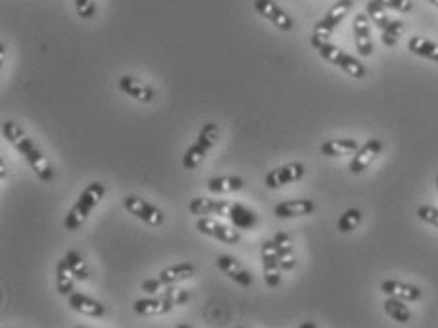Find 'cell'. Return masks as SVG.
Listing matches in <instances>:
<instances>
[{
    "label": "cell",
    "mask_w": 438,
    "mask_h": 328,
    "mask_svg": "<svg viewBox=\"0 0 438 328\" xmlns=\"http://www.w3.org/2000/svg\"><path fill=\"white\" fill-rule=\"evenodd\" d=\"M118 87L128 97L135 99V101H140V103H150L156 97L152 85H148L142 80L135 78V76H128V74L118 80Z\"/></svg>",
    "instance_id": "7c38bea8"
},
{
    "label": "cell",
    "mask_w": 438,
    "mask_h": 328,
    "mask_svg": "<svg viewBox=\"0 0 438 328\" xmlns=\"http://www.w3.org/2000/svg\"><path fill=\"white\" fill-rule=\"evenodd\" d=\"M0 178H2V181H4V176H6V167H4V162H0Z\"/></svg>",
    "instance_id": "74e56055"
},
{
    "label": "cell",
    "mask_w": 438,
    "mask_h": 328,
    "mask_svg": "<svg viewBox=\"0 0 438 328\" xmlns=\"http://www.w3.org/2000/svg\"><path fill=\"white\" fill-rule=\"evenodd\" d=\"M385 10H387V8L382 6L377 0H370V2L366 4V16L370 18L372 23L376 25L379 31H384L385 27L391 23L389 16H387V12H385Z\"/></svg>",
    "instance_id": "f1b7e54d"
},
{
    "label": "cell",
    "mask_w": 438,
    "mask_h": 328,
    "mask_svg": "<svg viewBox=\"0 0 438 328\" xmlns=\"http://www.w3.org/2000/svg\"><path fill=\"white\" fill-rule=\"evenodd\" d=\"M382 6L389 8V10H396V12L406 13L412 10V2L410 0H377Z\"/></svg>",
    "instance_id": "8d00e7d4"
},
{
    "label": "cell",
    "mask_w": 438,
    "mask_h": 328,
    "mask_svg": "<svg viewBox=\"0 0 438 328\" xmlns=\"http://www.w3.org/2000/svg\"><path fill=\"white\" fill-rule=\"evenodd\" d=\"M319 55L323 57L324 61L330 63V65H334V67L341 68L343 73H347L351 78H365L366 76V67L363 65L360 61H357L355 57H351L349 54L346 51H341L338 46L330 42H324L323 46H319L317 48Z\"/></svg>",
    "instance_id": "277c9868"
},
{
    "label": "cell",
    "mask_w": 438,
    "mask_h": 328,
    "mask_svg": "<svg viewBox=\"0 0 438 328\" xmlns=\"http://www.w3.org/2000/svg\"><path fill=\"white\" fill-rule=\"evenodd\" d=\"M355 46L360 57H370L374 54V42L370 35V18L366 13H357L353 21Z\"/></svg>",
    "instance_id": "8fae6325"
},
{
    "label": "cell",
    "mask_w": 438,
    "mask_h": 328,
    "mask_svg": "<svg viewBox=\"0 0 438 328\" xmlns=\"http://www.w3.org/2000/svg\"><path fill=\"white\" fill-rule=\"evenodd\" d=\"M382 291L387 296L393 298H401L404 302H415L421 298V288L415 285H408V283H402V281H395V279H387L382 283Z\"/></svg>",
    "instance_id": "ac0fdd59"
},
{
    "label": "cell",
    "mask_w": 438,
    "mask_h": 328,
    "mask_svg": "<svg viewBox=\"0 0 438 328\" xmlns=\"http://www.w3.org/2000/svg\"><path fill=\"white\" fill-rule=\"evenodd\" d=\"M360 220H363V213H360L359 209H347L346 213L340 217V220H338V230L341 233H349V231H353L360 224Z\"/></svg>",
    "instance_id": "f546056e"
},
{
    "label": "cell",
    "mask_w": 438,
    "mask_h": 328,
    "mask_svg": "<svg viewBox=\"0 0 438 328\" xmlns=\"http://www.w3.org/2000/svg\"><path fill=\"white\" fill-rule=\"evenodd\" d=\"M195 228L203 236L214 237V239L224 241V243L236 245L241 241V233L238 230H233L231 226L224 224V222H220L217 219H211V217H200L195 222Z\"/></svg>",
    "instance_id": "8992f818"
},
{
    "label": "cell",
    "mask_w": 438,
    "mask_h": 328,
    "mask_svg": "<svg viewBox=\"0 0 438 328\" xmlns=\"http://www.w3.org/2000/svg\"><path fill=\"white\" fill-rule=\"evenodd\" d=\"M123 209L129 214H133L135 219L142 220L148 226H162L164 224V213L159 211L158 207H154L152 203H148L146 200L139 198V195H126L122 200Z\"/></svg>",
    "instance_id": "5b68a950"
},
{
    "label": "cell",
    "mask_w": 438,
    "mask_h": 328,
    "mask_svg": "<svg viewBox=\"0 0 438 328\" xmlns=\"http://www.w3.org/2000/svg\"><path fill=\"white\" fill-rule=\"evenodd\" d=\"M219 137L220 131L219 128H217V123H205V126L201 128L200 135H197V142H201L203 146H207L209 150H211V148L219 142Z\"/></svg>",
    "instance_id": "1f68e13d"
},
{
    "label": "cell",
    "mask_w": 438,
    "mask_h": 328,
    "mask_svg": "<svg viewBox=\"0 0 438 328\" xmlns=\"http://www.w3.org/2000/svg\"><path fill=\"white\" fill-rule=\"evenodd\" d=\"M65 258H67L68 266H71V269H73V274L76 279L78 281L90 279V269H87V264H85L84 256L80 255L78 250H74V249L67 250Z\"/></svg>",
    "instance_id": "83f0119b"
},
{
    "label": "cell",
    "mask_w": 438,
    "mask_h": 328,
    "mask_svg": "<svg viewBox=\"0 0 438 328\" xmlns=\"http://www.w3.org/2000/svg\"><path fill=\"white\" fill-rule=\"evenodd\" d=\"M207 152H209L207 146H203L201 142H197V140H195L194 145L190 146L188 150L184 152L183 167L184 169H188V171L195 169V167H200V164L203 162V159H205Z\"/></svg>",
    "instance_id": "4316f807"
},
{
    "label": "cell",
    "mask_w": 438,
    "mask_h": 328,
    "mask_svg": "<svg viewBox=\"0 0 438 328\" xmlns=\"http://www.w3.org/2000/svg\"><path fill=\"white\" fill-rule=\"evenodd\" d=\"M262 267H264V281L269 288L279 286L281 283V266H279V250L275 241H266L260 249Z\"/></svg>",
    "instance_id": "52a82bcc"
},
{
    "label": "cell",
    "mask_w": 438,
    "mask_h": 328,
    "mask_svg": "<svg viewBox=\"0 0 438 328\" xmlns=\"http://www.w3.org/2000/svg\"><path fill=\"white\" fill-rule=\"evenodd\" d=\"M195 266L194 264H188V262H183V264H175V266L165 267L159 272V279L165 281L167 285H177V283H183V281H188L190 277H194Z\"/></svg>",
    "instance_id": "603a6c76"
},
{
    "label": "cell",
    "mask_w": 438,
    "mask_h": 328,
    "mask_svg": "<svg viewBox=\"0 0 438 328\" xmlns=\"http://www.w3.org/2000/svg\"><path fill=\"white\" fill-rule=\"evenodd\" d=\"M351 8H353V0H338L334 6L324 13V18L319 19L315 27H313L311 46L317 49L319 46H323L324 42H329V38L332 37L334 29L343 21L347 13L351 12Z\"/></svg>",
    "instance_id": "3957f363"
},
{
    "label": "cell",
    "mask_w": 438,
    "mask_h": 328,
    "mask_svg": "<svg viewBox=\"0 0 438 328\" xmlns=\"http://www.w3.org/2000/svg\"><path fill=\"white\" fill-rule=\"evenodd\" d=\"M408 49L412 54L420 55V57H425V59H431V61L438 63V44L431 42L423 37H412L408 40Z\"/></svg>",
    "instance_id": "d4e9b609"
},
{
    "label": "cell",
    "mask_w": 438,
    "mask_h": 328,
    "mask_svg": "<svg viewBox=\"0 0 438 328\" xmlns=\"http://www.w3.org/2000/svg\"><path fill=\"white\" fill-rule=\"evenodd\" d=\"M437 186H438V176H437Z\"/></svg>",
    "instance_id": "ab89813d"
},
{
    "label": "cell",
    "mask_w": 438,
    "mask_h": 328,
    "mask_svg": "<svg viewBox=\"0 0 438 328\" xmlns=\"http://www.w3.org/2000/svg\"><path fill=\"white\" fill-rule=\"evenodd\" d=\"M231 201L222 200H211V198H194L190 201V213L195 217H209V214H219V217H226L230 213Z\"/></svg>",
    "instance_id": "4fadbf2b"
},
{
    "label": "cell",
    "mask_w": 438,
    "mask_h": 328,
    "mask_svg": "<svg viewBox=\"0 0 438 328\" xmlns=\"http://www.w3.org/2000/svg\"><path fill=\"white\" fill-rule=\"evenodd\" d=\"M2 135H4V139H6L19 154H23V158L27 159V164L31 165V169L37 173V176L40 181H44V183H51V181H54V169H51V165H49L48 159L44 158V154L40 152V148L35 145V140L21 129V126H18V123L12 122V120H6V122L2 123Z\"/></svg>",
    "instance_id": "6da1fadb"
},
{
    "label": "cell",
    "mask_w": 438,
    "mask_h": 328,
    "mask_svg": "<svg viewBox=\"0 0 438 328\" xmlns=\"http://www.w3.org/2000/svg\"><path fill=\"white\" fill-rule=\"evenodd\" d=\"M415 214H418V217H420L423 222H427V224H431V226H434V228H438V209L437 207L421 205V207H418Z\"/></svg>",
    "instance_id": "836d02e7"
},
{
    "label": "cell",
    "mask_w": 438,
    "mask_h": 328,
    "mask_svg": "<svg viewBox=\"0 0 438 328\" xmlns=\"http://www.w3.org/2000/svg\"><path fill=\"white\" fill-rule=\"evenodd\" d=\"M175 308V304L171 300H165L162 296L156 298H140L133 304V310L137 315L142 317H158V315H167Z\"/></svg>",
    "instance_id": "2e32d148"
},
{
    "label": "cell",
    "mask_w": 438,
    "mask_h": 328,
    "mask_svg": "<svg viewBox=\"0 0 438 328\" xmlns=\"http://www.w3.org/2000/svg\"><path fill=\"white\" fill-rule=\"evenodd\" d=\"M384 310L393 321L401 322V324H406L412 319V313H410L408 305L404 304V300H401V298L387 296V300L384 302Z\"/></svg>",
    "instance_id": "484cf974"
},
{
    "label": "cell",
    "mask_w": 438,
    "mask_h": 328,
    "mask_svg": "<svg viewBox=\"0 0 438 328\" xmlns=\"http://www.w3.org/2000/svg\"><path fill=\"white\" fill-rule=\"evenodd\" d=\"M274 241L279 250V266L283 272H291L296 267V255H294V247H292L291 237L286 236L285 231L275 233Z\"/></svg>",
    "instance_id": "ffe728a7"
},
{
    "label": "cell",
    "mask_w": 438,
    "mask_h": 328,
    "mask_svg": "<svg viewBox=\"0 0 438 328\" xmlns=\"http://www.w3.org/2000/svg\"><path fill=\"white\" fill-rule=\"evenodd\" d=\"M74 4H76V12H78L82 19H92L95 12H97L93 0H74Z\"/></svg>",
    "instance_id": "d590c367"
},
{
    "label": "cell",
    "mask_w": 438,
    "mask_h": 328,
    "mask_svg": "<svg viewBox=\"0 0 438 328\" xmlns=\"http://www.w3.org/2000/svg\"><path fill=\"white\" fill-rule=\"evenodd\" d=\"M217 266L224 275H228L230 279H233L238 285L250 286L253 285V275L239 264L233 256L230 255H220L217 256Z\"/></svg>",
    "instance_id": "5bb4252c"
},
{
    "label": "cell",
    "mask_w": 438,
    "mask_h": 328,
    "mask_svg": "<svg viewBox=\"0 0 438 328\" xmlns=\"http://www.w3.org/2000/svg\"><path fill=\"white\" fill-rule=\"evenodd\" d=\"M228 219L231 220V224L239 228V230H253L256 224H258V217L253 209H249L243 203H231L230 213H228Z\"/></svg>",
    "instance_id": "d6986e66"
},
{
    "label": "cell",
    "mask_w": 438,
    "mask_h": 328,
    "mask_svg": "<svg viewBox=\"0 0 438 328\" xmlns=\"http://www.w3.org/2000/svg\"><path fill=\"white\" fill-rule=\"evenodd\" d=\"M429 2H431L432 6H437V8H438V0H429Z\"/></svg>",
    "instance_id": "f35d334b"
},
{
    "label": "cell",
    "mask_w": 438,
    "mask_h": 328,
    "mask_svg": "<svg viewBox=\"0 0 438 328\" xmlns=\"http://www.w3.org/2000/svg\"><path fill=\"white\" fill-rule=\"evenodd\" d=\"M402 29H404V23L399 21V19H391V23L385 27L382 31V42L387 46V48H393L399 42V38L402 35Z\"/></svg>",
    "instance_id": "4dcf8cb0"
},
{
    "label": "cell",
    "mask_w": 438,
    "mask_h": 328,
    "mask_svg": "<svg viewBox=\"0 0 438 328\" xmlns=\"http://www.w3.org/2000/svg\"><path fill=\"white\" fill-rule=\"evenodd\" d=\"M158 296L165 298V300H171L175 305H183L186 302H190V292L184 291V288H178L175 285H167V288L162 294H158Z\"/></svg>",
    "instance_id": "d6a6232c"
},
{
    "label": "cell",
    "mask_w": 438,
    "mask_h": 328,
    "mask_svg": "<svg viewBox=\"0 0 438 328\" xmlns=\"http://www.w3.org/2000/svg\"><path fill=\"white\" fill-rule=\"evenodd\" d=\"M68 305L73 308L76 313H82L85 317H93V319H99V317H104L107 310L104 305L97 300H93L87 294H82V292H71L68 294Z\"/></svg>",
    "instance_id": "9a60e30c"
},
{
    "label": "cell",
    "mask_w": 438,
    "mask_h": 328,
    "mask_svg": "<svg viewBox=\"0 0 438 328\" xmlns=\"http://www.w3.org/2000/svg\"><path fill=\"white\" fill-rule=\"evenodd\" d=\"M76 281L78 279L74 277L67 258L63 256L61 260L57 262V266H55V286H57V292H59L61 296H68L71 292H74V283H76Z\"/></svg>",
    "instance_id": "44dd1931"
},
{
    "label": "cell",
    "mask_w": 438,
    "mask_h": 328,
    "mask_svg": "<svg viewBox=\"0 0 438 328\" xmlns=\"http://www.w3.org/2000/svg\"><path fill=\"white\" fill-rule=\"evenodd\" d=\"M305 169L302 164H286L283 167H277V169L269 171L266 175V186L269 190H279L283 188L285 184L296 183L304 176Z\"/></svg>",
    "instance_id": "30bf717a"
},
{
    "label": "cell",
    "mask_w": 438,
    "mask_h": 328,
    "mask_svg": "<svg viewBox=\"0 0 438 328\" xmlns=\"http://www.w3.org/2000/svg\"><path fill=\"white\" fill-rule=\"evenodd\" d=\"M359 150V142L355 139H330L323 142L321 154L329 158H340V156H349Z\"/></svg>",
    "instance_id": "7402d4cb"
},
{
    "label": "cell",
    "mask_w": 438,
    "mask_h": 328,
    "mask_svg": "<svg viewBox=\"0 0 438 328\" xmlns=\"http://www.w3.org/2000/svg\"><path fill=\"white\" fill-rule=\"evenodd\" d=\"M207 188L211 194H231L243 188V178L236 175L214 176V178H209Z\"/></svg>",
    "instance_id": "cb8c5ba5"
},
{
    "label": "cell",
    "mask_w": 438,
    "mask_h": 328,
    "mask_svg": "<svg viewBox=\"0 0 438 328\" xmlns=\"http://www.w3.org/2000/svg\"><path fill=\"white\" fill-rule=\"evenodd\" d=\"M104 192H107V188H104V184L99 183V181L87 184L84 192H82L78 200H76V203L73 205V209H71L67 213V217H65V228H67L68 231L80 230L82 224L87 220V217H90V213L99 205V201L104 198Z\"/></svg>",
    "instance_id": "7a4b0ae2"
},
{
    "label": "cell",
    "mask_w": 438,
    "mask_h": 328,
    "mask_svg": "<svg viewBox=\"0 0 438 328\" xmlns=\"http://www.w3.org/2000/svg\"><path fill=\"white\" fill-rule=\"evenodd\" d=\"M384 150V142L379 139H368L363 146H359V150L353 154V159L349 164V171L353 175H360L363 171L368 169V165L377 158V154H382Z\"/></svg>",
    "instance_id": "9c48e42d"
},
{
    "label": "cell",
    "mask_w": 438,
    "mask_h": 328,
    "mask_svg": "<svg viewBox=\"0 0 438 328\" xmlns=\"http://www.w3.org/2000/svg\"><path fill=\"white\" fill-rule=\"evenodd\" d=\"M315 211V203L311 200H288L275 205L274 213L277 219H296V217H308Z\"/></svg>",
    "instance_id": "e0dca14e"
},
{
    "label": "cell",
    "mask_w": 438,
    "mask_h": 328,
    "mask_svg": "<svg viewBox=\"0 0 438 328\" xmlns=\"http://www.w3.org/2000/svg\"><path fill=\"white\" fill-rule=\"evenodd\" d=\"M255 10L260 13L262 18L268 19L269 23L275 25L279 31L288 32L294 27V21H292L291 16L279 4H275L274 0H255Z\"/></svg>",
    "instance_id": "ba28073f"
},
{
    "label": "cell",
    "mask_w": 438,
    "mask_h": 328,
    "mask_svg": "<svg viewBox=\"0 0 438 328\" xmlns=\"http://www.w3.org/2000/svg\"><path fill=\"white\" fill-rule=\"evenodd\" d=\"M140 288L146 292V294H162V292L167 288V283L165 281H162L159 277H154V279H146L140 283Z\"/></svg>",
    "instance_id": "e575fe53"
}]
</instances>
